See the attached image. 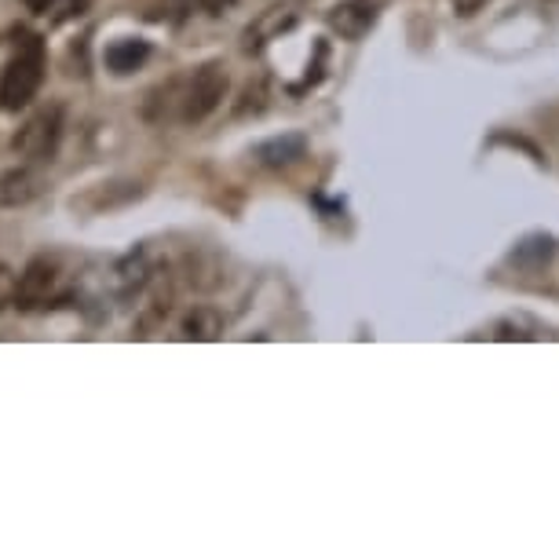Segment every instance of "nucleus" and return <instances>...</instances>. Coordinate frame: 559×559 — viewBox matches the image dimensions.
I'll use <instances>...</instances> for the list:
<instances>
[{
    "label": "nucleus",
    "mask_w": 559,
    "mask_h": 559,
    "mask_svg": "<svg viewBox=\"0 0 559 559\" xmlns=\"http://www.w3.org/2000/svg\"><path fill=\"white\" fill-rule=\"evenodd\" d=\"M548 4H559V0H548Z\"/></svg>",
    "instance_id": "dca6fc26"
},
{
    "label": "nucleus",
    "mask_w": 559,
    "mask_h": 559,
    "mask_svg": "<svg viewBox=\"0 0 559 559\" xmlns=\"http://www.w3.org/2000/svg\"><path fill=\"white\" fill-rule=\"evenodd\" d=\"M62 118H67L62 103H48V107H40L37 114H29L23 129L12 135V151L34 165H51L59 157L62 129H67Z\"/></svg>",
    "instance_id": "f03ea898"
},
{
    "label": "nucleus",
    "mask_w": 559,
    "mask_h": 559,
    "mask_svg": "<svg viewBox=\"0 0 559 559\" xmlns=\"http://www.w3.org/2000/svg\"><path fill=\"white\" fill-rule=\"evenodd\" d=\"M304 154H308V140H304L300 132L274 135V140H263L252 146V162L263 168H289V165H297Z\"/></svg>",
    "instance_id": "0eeeda50"
},
{
    "label": "nucleus",
    "mask_w": 559,
    "mask_h": 559,
    "mask_svg": "<svg viewBox=\"0 0 559 559\" xmlns=\"http://www.w3.org/2000/svg\"><path fill=\"white\" fill-rule=\"evenodd\" d=\"M227 96V67L224 62H205L191 73L187 88L179 92V121L202 124Z\"/></svg>",
    "instance_id": "7ed1b4c3"
},
{
    "label": "nucleus",
    "mask_w": 559,
    "mask_h": 559,
    "mask_svg": "<svg viewBox=\"0 0 559 559\" xmlns=\"http://www.w3.org/2000/svg\"><path fill=\"white\" fill-rule=\"evenodd\" d=\"M450 4H453V12H457L461 19H468V15L483 12V8H487V0H450Z\"/></svg>",
    "instance_id": "4468645a"
},
{
    "label": "nucleus",
    "mask_w": 559,
    "mask_h": 559,
    "mask_svg": "<svg viewBox=\"0 0 559 559\" xmlns=\"http://www.w3.org/2000/svg\"><path fill=\"white\" fill-rule=\"evenodd\" d=\"M388 4H392V0H341L325 23L344 40H362L369 29L377 26V19H381Z\"/></svg>",
    "instance_id": "39448f33"
},
{
    "label": "nucleus",
    "mask_w": 559,
    "mask_h": 559,
    "mask_svg": "<svg viewBox=\"0 0 559 559\" xmlns=\"http://www.w3.org/2000/svg\"><path fill=\"white\" fill-rule=\"evenodd\" d=\"M45 73H48L45 37L29 34V29H19L12 59H8V67L0 70V110L4 114L26 110L29 103L37 99L40 84H45Z\"/></svg>",
    "instance_id": "f257e3e1"
},
{
    "label": "nucleus",
    "mask_w": 559,
    "mask_h": 559,
    "mask_svg": "<svg viewBox=\"0 0 559 559\" xmlns=\"http://www.w3.org/2000/svg\"><path fill=\"white\" fill-rule=\"evenodd\" d=\"M23 4H26L34 15H48V8L56 4V0H23Z\"/></svg>",
    "instance_id": "2eb2a0df"
},
{
    "label": "nucleus",
    "mask_w": 559,
    "mask_h": 559,
    "mask_svg": "<svg viewBox=\"0 0 559 559\" xmlns=\"http://www.w3.org/2000/svg\"><path fill=\"white\" fill-rule=\"evenodd\" d=\"M224 333V314L216 308H205V304H198L183 314V322H179V336L183 341H216V336Z\"/></svg>",
    "instance_id": "9d476101"
},
{
    "label": "nucleus",
    "mask_w": 559,
    "mask_h": 559,
    "mask_svg": "<svg viewBox=\"0 0 559 559\" xmlns=\"http://www.w3.org/2000/svg\"><path fill=\"white\" fill-rule=\"evenodd\" d=\"M103 59H107L110 73H121L124 78V73H135L146 59H151V45L140 37H124V40H114Z\"/></svg>",
    "instance_id": "1a4fd4ad"
},
{
    "label": "nucleus",
    "mask_w": 559,
    "mask_h": 559,
    "mask_svg": "<svg viewBox=\"0 0 559 559\" xmlns=\"http://www.w3.org/2000/svg\"><path fill=\"white\" fill-rule=\"evenodd\" d=\"M51 300H59V263L48 257H37L26 263V271L19 274V311H37L48 308Z\"/></svg>",
    "instance_id": "20e7f679"
},
{
    "label": "nucleus",
    "mask_w": 559,
    "mask_h": 559,
    "mask_svg": "<svg viewBox=\"0 0 559 559\" xmlns=\"http://www.w3.org/2000/svg\"><path fill=\"white\" fill-rule=\"evenodd\" d=\"M45 191V176L34 165H19L0 173V209H23Z\"/></svg>",
    "instance_id": "423d86ee"
},
{
    "label": "nucleus",
    "mask_w": 559,
    "mask_h": 559,
    "mask_svg": "<svg viewBox=\"0 0 559 559\" xmlns=\"http://www.w3.org/2000/svg\"><path fill=\"white\" fill-rule=\"evenodd\" d=\"M238 0H198V8H202L205 15H213V19H219V15H227L230 8H235Z\"/></svg>",
    "instance_id": "ddd939ff"
},
{
    "label": "nucleus",
    "mask_w": 559,
    "mask_h": 559,
    "mask_svg": "<svg viewBox=\"0 0 559 559\" xmlns=\"http://www.w3.org/2000/svg\"><path fill=\"white\" fill-rule=\"evenodd\" d=\"M556 252V241L548 235H531L523 238L520 246L512 249V263H520V267H545L548 260H552Z\"/></svg>",
    "instance_id": "9b49d317"
},
{
    "label": "nucleus",
    "mask_w": 559,
    "mask_h": 559,
    "mask_svg": "<svg viewBox=\"0 0 559 559\" xmlns=\"http://www.w3.org/2000/svg\"><path fill=\"white\" fill-rule=\"evenodd\" d=\"M297 19H300V12L293 4H274V8H267V12H263L257 23L246 29V51H260L263 45H267V40L282 37L286 29L297 26Z\"/></svg>",
    "instance_id": "6e6552de"
},
{
    "label": "nucleus",
    "mask_w": 559,
    "mask_h": 559,
    "mask_svg": "<svg viewBox=\"0 0 559 559\" xmlns=\"http://www.w3.org/2000/svg\"><path fill=\"white\" fill-rule=\"evenodd\" d=\"M15 297H19V274L0 263V311L15 308Z\"/></svg>",
    "instance_id": "f8f14e48"
}]
</instances>
